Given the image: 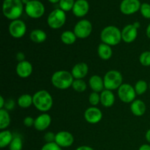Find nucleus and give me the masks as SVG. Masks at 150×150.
<instances>
[{
    "label": "nucleus",
    "instance_id": "nucleus-1",
    "mask_svg": "<svg viewBox=\"0 0 150 150\" xmlns=\"http://www.w3.org/2000/svg\"><path fill=\"white\" fill-rule=\"evenodd\" d=\"M23 4L21 0H4L2 13L4 17L11 21L17 20L23 13Z\"/></svg>",
    "mask_w": 150,
    "mask_h": 150
},
{
    "label": "nucleus",
    "instance_id": "nucleus-2",
    "mask_svg": "<svg viewBox=\"0 0 150 150\" xmlns=\"http://www.w3.org/2000/svg\"><path fill=\"white\" fill-rule=\"evenodd\" d=\"M54 100L51 94L46 90H39L33 95V105L38 111L46 113L51 109Z\"/></svg>",
    "mask_w": 150,
    "mask_h": 150
},
{
    "label": "nucleus",
    "instance_id": "nucleus-3",
    "mask_svg": "<svg viewBox=\"0 0 150 150\" xmlns=\"http://www.w3.org/2000/svg\"><path fill=\"white\" fill-rule=\"evenodd\" d=\"M51 81L54 87L64 90L72 86L74 78L67 70H58L52 75Z\"/></svg>",
    "mask_w": 150,
    "mask_h": 150
},
{
    "label": "nucleus",
    "instance_id": "nucleus-4",
    "mask_svg": "<svg viewBox=\"0 0 150 150\" xmlns=\"http://www.w3.org/2000/svg\"><path fill=\"white\" fill-rule=\"evenodd\" d=\"M100 40L102 42L110 46L117 45L122 40V32L115 26H108L104 28L100 33Z\"/></svg>",
    "mask_w": 150,
    "mask_h": 150
},
{
    "label": "nucleus",
    "instance_id": "nucleus-5",
    "mask_svg": "<svg viewBox=\"0 0 150 150\" xmlns=\"http://www.w3.org/2000/svg\"><path fill=\"white\" fill-rule=\"evenodd\" d=\"M103 81L105 89L115 90L118 89L123 83V76L118 70H111L105 73L103 77Z\"/></svg>",
    "mask_w": 150,
    "mask_h": 150
},
{
    "label": "nucleus",
    "instance_id": "nucleus-6",
    "mask_svg": "<svg viewBox=\"0 0 150 150\" xmlns=\"http://www.w3.org/2000/svg\"><path fill=\"white\" fill-rule=\"evenodd\" d=\"M66 22L65 12L57 8L49 13L47 18L48 26L53 29H58L62 27Z\"/></svg>",
    "mask_w": 150,
    "mask_h": 150
},
{
    "label": "nucleus",
    "instance_id": "nucleus-7",
    "mask_svg": "<svg viewBox=\"0 0 150 150\" xmlns=\"http://www.w3.org/2000/svg\"><path fill=\"white\" fill-rule=\"evenodd\" d=\"M24 10L29 17L38 19L42 17L45 13V6L39 0H30L25 5Z\"/></svg>",
    "mask_w": 150,
    "mask_h": 150
},
{
    "label": "nucleus",
    "instance_id": "nucleus-8",
    "mask_svg": "<svg viewBox=\"0 0 150 150\" xmlns=\"http://www.w3.org/2000/svg\"><path fill=\"white\" fill-rule=\"evenodd\" d=\"M117 94L120 100L125 103H130L134 101L137 95L134 87L129 83H122L117 89Z\"/></svg>",
    "mask_w": 150,
    "mask_h": 150
},
{
    "label": "nucleus",
    "instance_id": "nucleus-9",
    "mask_svg": "<svg viewBox=\"0 0 150 150\" xmlns=\"http://www.w3.org/2000/svg\"><path fill=\"white\" fill-rule=\"evenodd\" d=\"M92 32V24L89 21L86 19H82L79 21L74 26L73 32L77 38L85 39L90 36Z\"/></svg>",
    "mask_w": 150,
    "mask_h": 150
},
{
    "label": "nucleus",
    "instance_id": "nucleus-10",
    "mask_svg": "<svg viewBox=\"0 0 150 150\" xmlns=\"http://www.w3.org/2000/svg\"><path fill=\"white\" fill-rule=\"evenodd\" d=\"M9 33L13 38L18 39L23 38L26 32V23L20 19L12 21L8 27Z\"/></svg>",
    "mask_w": 150,
    "mask_h": 150
},
{
    "label": "nucleus",
    "instance_id": "nucleus-11",
    "mask_svg": "<svg viewBox=\"0 0 150 150\" xmlns=\"http://www.w3.org/2000/svg\"><path fill=\"white\" fill-rule=\"evenodd\" d=\"M139 0H122L120 4V11L124 15H133L137 13L141 8Z\"/></svg>",
    "mask_w": 150,
    "mask_h": 150
},
{
    "label": "nucleus",
    "instance_id": "nucleus-12",
    "mask_svg": "<svg viewBox=\"0 0 150 150\" xmlns=\"http://www.w3.org/2000/svg\"><path fill=\"white\" fill-rule=\"evenodd\" d=\"M55 143L60 147L67 148L73 145L74 142V137L73 134L68 131H59L56 133Z\"/></svg>",
    "mask_w": 150,
    "mask_h": 150
},
{
    "label": "nucleus",
    "instance_id": "nucleus-13",
    "mask_svg": "<svg viewBox=\"0 0 150 150\" xmlns=\"http://www.w3.org/2000/svg\"><path fill=\"white\" fill-rule=\"evenodd\" d=\"M103 118V113L96 106L88 108L84 112V119L89 124H98Z\"/></svg>",
    "mask_w": 150,
    "mask_h": 150
},
{
    "label": "nucleus",
    "instance_id": "nucleus-14",
    "mask_svg": "<svg viewBox=\"0 0 150 150\" xmlns=\"http://www.w3.org/2000/svg\"><path fill=\"white\" fill-rule=\"evenodd\" d=\"M122 32V39L126 43H131L134 42L138 36V29H136L134 25L127 24L123 28Z\"/></svg>",
    "mask_w": 150,
    "mask_h": 150
},
{
    "label": "nucleus",
    "instance_id": "nucleus-15",
    "mask_svg": "<svg viewBox=\"0 0 150 150\" xmlns=\"http://www.w3.org/2000/svg\"><path fill=\"white\" fill-rule=\"evenodd\" d=\"M51 117L47 113H42L35 119L34 127L38 131H44L50 126L51 123Z\"/></svg>",
    "mask_w": 150,
    "mask_h": 150
},
{
    "label": "nucleus",
    "instance_id": "nucleus-16",
    "mask_svg": "<svg viewBox=\"0 0 150 150\" xmlns=\"http://www.w3.org/2000/svg\"><path fill=\"white\" fill-rule=\"evenodd\" d=\"M89 10V4L86 0H76L72 10L73 15L78 18L86 16Z\"/></svg>",
    "mask_w": 150,
    "mask_h": 150
},
{
    "label": "nucleus",
    "instance_id": "nucleus-17",
    "mask_svg": "<svg viewBox=\"0 0 150 150\" xmlns=\"http://www.w3.org/2000/svg\"><path fill=\"white\" fill-rule=\"evenodd\" d=\"M33 67L29 62L24 60L18 63L16 71L18 76L22 79H26L32 75Z\"/></svg>",
    "mask_w": 150,
    "mask_h": 150
},
{
    "label": "nucleus",
    "instance_id": "nucleus-18",
    "mask_svg": "<svg viewBox=\"0 0 150 150\" xmlns=\"http://www.w3.org/2000/svg\"><path fill=\"white\" fill-rule=\"evenodd\" d=\"M89 73V67L85 62H79L72 68L71 73L74 79H83Z\"/></svg>",
    "mask_w": 150,
    "mask_h": 150
},
{
    "label": "nucleus",
    "instance_id": "nucleus-19",
    "mask_svg": "<svg viewBox=\"0 0 150 150\" xmlns=\"http://www.w3.org/2000/svg\"><path fill=\"white\" fill-rule=\"evenodd\" d=\"M89 85L93 92H98V93L102 92L105 88L103 79H102L98 75H94L91 76L89 80Z\"/></svg>",
    "mask_w": 150,
    "mask_h": 150
},
{
    "label": "nucleus",
    "instance_id": "nucleus-20",
    "mask_svg": "<svg viewBox=\"0 0 150 150\" xmlns=\"http://www.w3.org/2000/svg\"><path fill=\"white\" fill-rule=\"evenodd\" d=\"M115 103V95L112 91L104 89L100 92V103L105 108H110Z\"/></svg>",
    "mask_w": 150,
    "mask_h": 150
},
{
    "label": "nucleus",
    "instance_id": "nucleus-21",
    "mask_svg": "<svg viewBox=\"0 0 150 150\" xmlns=\"http://www.w3.org/2000/svg\"><path fill=\"white\" fill-rule=\"evenodd\" d=\"M130 111L133 115L136 117H142L146 111V104L142 100H135L130 104Z\"/></svg>",
    "mask_w": 150,
    "mask_h": 150
},
{
    "label": "nucleus",
    "instance_id": "nucleus-22",
    "mask_svg": "<svg viewBox=\"0 0 150 150\" xmlns=\"http://www.w3.org/2000/svg\"><path fill=\"white\" fill-rule=\"evenodd\" d=\"M98 54L101 59H110L111 58V57H112L113 54V51L112 48H111V46L102 42L98 47Z\"/></svg>",
    "mask_w": 150,
    "mask_h": 150
},
{
    "label": "nucleus",
    "instance_id": "nucleus-23",
    "mask_svg": "<svg viewBox=\"0 0 150 150\" xmlns=\"http://www.w3.org/2000/svg\"><path fill=\"white\" fill-rule=\"evenodd\" d=\"M30 40L35 43H42L47 39V34L43 30L40 29H34L29 35Z\"/></svg>",
    "mask_w": 150,
    "mask_h": 150
},
{
    "label": "nucleus",
    "instance_id": "nucleus-24",
    "mask_svg": "<svg viewBox=\"0 0 150 150\" xmlns=\"http://www.w3.org/2000/svg\"><path fill=\"white\" fill-rule=\"evenodd\" d=\"M13 133L8 130H3L0 132V147L1 149L9 146L13 141Z\"/></svg>",
    "mask_w": 150,
    "mask_h": 150
},
{
    "label": "nucleus",
    "instance_id": "nucleus-25",
    "mask_svg": "<svg viewBox=\"0 0 150 150\" xmlns=\"http://www.w3.org/2000/svg\"><path fill=\"white\" fill-rule=\"evenodd\" d=\"M10 116L8 111L5 108L0 109V129L1 130H6L10 124Z\"/></svg>",
    "mask_w": 150,
    "mask_h": 150
},
{
    "label": "nucleus",
    "instance_id": "nucleus-26",
    "mask_svg": "<svg viewBox=\"0 0 150 150\" xmlns=\"http://www.w3.org/2000/svg\"><path fill=\"white\" fill-rule=\"evenodd\" d=\"M18 105L22 108H27L33 105V96L29 94L21 95L18 99Z\"/></svg>",
    "mask_w": 150,
    "mask_h": 150
},
{
    "label": "nucleus",
    "instance_id": "nucleus-27",
    "mask_svg": "<svg viewBox=\"0 0 150 150\" xmlns=\"http://www.w3.org/2000/svg\"><path fill=\"white\" fill-rule=\"evenodd\" d=\"M77 37L72 31H64L61 35V40L65 45H72L75 43Z\"/></svg>",
    "mask_w": 150,
    "mask_h": 150
},
{
    "label": "nucleus",
    "instance_id": "nucleus-28",
    "mask_svg": "<svg viewBox=\"0 0 150 150\" xmlns=\"http://www.w3.org/2000/svg\"><path fill=\"white\" fill-rule=\"evenodd\" d=\"M148 88H149V86H148L146 81H145L144 80L138 81L134 86L136 95H142L143 94H144L146 92Z\"/></svg>",
    "mask_w": 150,
    "mask_h": 150
},
{
    "label": "nucleus",
    "instance_id": "nucleus-29",
    "mask_svg": "<svg viewBox=\"0 0 150 150\" xmlns=\"http://www.w3.org/2000/svg\"><path fill=\"white\" fill-rule=\"evenodd\" d=\"M72 88L77 92H83L87 88V84L83 79H74Z\"/></svg>",
    "mask_w": 150,
    "mask_h": 150
},
{
    "label": "nucleus",
    "instance_id": "nucleus-30",
    "mask_svg": "<svg viewBox=\"0 0 150 150\" xmlns=\"http://www.w3.org/2000/svg\"><path fill=\"white\" fill-rule=\"evenodd\" d=\"M23 149V140L20 136H15L13 141L9 145L10 150H22Z\"/></svg>",
    "mask_w": 150,
    "mask_h": 150
},
{
    "label": "nucleus",
    "instance_id": "nucleus-31",
    "mask_svg": "<svg viewBox=\"0 0 150 150\" xmlns=\"http://www.w3.org/2000/svg\"><path fill=\"white\" fill-rule=\"evenodd\" d=\"M75 0H60L59 2V8L64 12H68L73 10L74 6Z\"/></svg>",
    "mask_w": 150,
    "mask_h": 150
},
{
    "label": "nucleus",
    "instance_id": "nucleus-32",
    "mask_svg": "<svg viewBox=\"0 0 150 150\" xmlns=\"http://www.w3.org/2000/svg\"><path fill=\"white\" fill-rule=\"evenodd\" d=\"M139 62L142 65L145 67L150 66V51L142 52L139 57Z\"/></svg>",
    "mask_w": 150,
    "mask_h": 150
},
{
    "label": "nucleus",
    "instance_id": "nucleus-33",
    "mask_svg": "<svg viewBox=\"0 0 150 150\" xmlns=\"http://www.w3.org/2000/svg\"><path fill=\"white\" fill-rule=\"evenodd\" d=\"M89 102L92 106H96L100 103V94L98 92H92L89 95Z\"/></svg>",
    "mask_w": 150,
    "mask_h": 150
},
{
    "label": "nucleus",
    "instance_id": "nucleus-34",
    "mask_svg": "<svg viewBox=\"0 0 150 150\" xmlns=\"http://www.w3.org/2000/svg\"><path fill=\"white\" fill-rule=\"evenodd\" d=\"M141 13L142 16L145 18L150 19V4L148 3H143L142 4L140 8Z\"/></svg>",
    "mask_w": 150,
    "mask_h": 150
},
{
    "label": "nucleus",
    "instance_id": "nucleus-35",
    "mask_svg": "<svg viewBox=\"0 0 150 150\" xmlns=\"http://www.w3.org/2000/svg\"><path fill=\"white\" fill-rule=\"evenodd\" d=\"M41 150H62V148L60 147L55 142H51L45 143L41 148Z\"/></svg>",
    "mask_w": 150,
    "mask_h": 150
},
{
    "label": "nucleus",
    "instance_id": "nucleus-36",
    "mask_svg": "<svg viewBox=\"0 0 150 150\" xmlns=\"http://www.w3.org/2000/svg\"><path fill=\"white\" fill-rule=\"evenodd\" d=\"M56 134H54L52 132H48L44 136V139L46 142V143H51V142H55Z\"/></svg>",
    "mask_w": 150,
    "mask_h": 150
},
{
    "label": "nucleus",
    "instance_id": "nucleus-37",
    "mask_svg": "<svg viewBox=\"0 0 150 150\" xmlns=\"http://www.w3.org/2000/svg\"><path fill=\"white\" fill-rule=\"evenodd\" d=\"M23 124L26 127H32L35 125V119L32 117H26L23 120Z\"/></svg>",
    "mask_w": 150,
    "mask_h": 150
},
{
    "label": "nucleus",
    "instance_id": "nucleus-38",
    "mask_svg": "<svg viewBox=\"0 0 150 150\" xmlns=\"http://www.w3.org/2000/svg\"><path fill=\"white\" fill-rule=\"evenodd\" d=\"M15 106V102L13 100H6V103H5V105H4V108L6 110H7V111H9V110H12L13 109V108H14Z\"/></svg>",
    "mask_w": 150,
    "mask_h": 150
},
{
    "label": "nucleus",
    "instance_id": "nucleus-39",
    "mask_svg": "<svg viewBox=\"0 0 150 150\" xmlns=\"http://www.w3.org/2000/svg\"><path fill=\"white\" fill-rule=\"evenodd\" d=\"M25 59V55L22 52H18L16 54V59L18 61V62L22 61H24Z\"/></svg>",
    "mask_w": 150,
    "mask_h": 150
},
{
    "label": "nucleus",
    "instance_id": "nucleus-40",
    "mask_svg": "<svg viewBox=\"0 0 150 150\" xmlns=\"http://www.w3.org/2000/svg\"><path fill=\"white\" fill-rule=\"evenodd\" d=\"M76 150H94V149L89 146H86V145H83V146H79V147H78Z\"/></svg>",
    "mask_w": 150,
    "mask_h": 150
},
{
    "label": "nucleus",
    "instance_id": "nucleus-41",
    "mask_svg": "<svg viewBox=\"0 0 150 150\" xmlns=\"http://www.w3.org/2000/svg\"><path fill=\"white\" fill-rule=\"evenodd\" d=\"M5 103H6V100H4V98H3V96H0V109L4 108Z\"/></svg>",
    "mask_w": 150,
    "mask_h": 150
},
{
    "label": "nucleus",
    "instance_id": "nucleus-42",
    "mask_svg": "<svg viewBox=\"0 0 150 150\" xmlns=\"http://www.w3.org/2000/svg\"><path fill=\"white\" fill-rule=\"evenodd\" d=\"M139 150H150V145L149 144H143L139 147Z\"/></svg>",
    "mask_w": 150,
    "mask_h": 150
},
{
    "label": "nucleus",
    "instance_id": "nucleus-43",
    "mask_svg": "<svg viewBox=\"0 0 150 150\" xmlns=\"http://www.w3.org/2000/svg\"><path fill=\"white\" fill-rule=\"evenodd\" d=\"M145 137H146V141L150 144V129L146 131V135H145Z\"/></svg>",
    "mask_w": 150,
    "mask_h": 150
},
{
    "label": "nucleus",
    "instance_id": "nucleus-44",
    "mask_svg": "<svg viewBox=\"0 0 150 150\" xmlns=\"http://www.w3.org/2000/svg\"><path fill=\"white\" fill-rule=\"evenodd\" d=\"M146 36L148 37V38H149V39H150V23L149 25H148L147 28H146Z\"/></svg>",
    "mask_w": 150,
    "mask_h": 150
},
{
    "label": "nucleus",
    "instance_id": "nucleus-45",
    "mask_svg": "<svg viewBox=\"0 0 150 150\" xmlns=\"http://www.w3.org/2000/svg\"><path fill=\"white\" fill-rule=\"evenodd\" d=\"M133 24L134 25V26H135V27L136 28V29H139V28L141 27V23H139V21H136V22H134V23H133Z\"/></svg>",
    "mask_w": 150,
    "mask_h": 150
},
{
    "label": "nucleus",
    "instance_id": "nucleus-46",
    "mask_svg": "<svg viewBox=\"0 0 150 150\" xmlns=\"http://www.w3.org/2000/svg\"><path fill=\"white\" fill-rule=\"evenodd\" d=\"M49 2L52 3V4H57V3H59L60 1V0H48Z\"/></svg>",
    "mask_w": 150,
    "mask_h": 150
},
{
    "label": "nucleus",
    "instance_id": "nucleus-47",
    "mask_svg": "<svg viewBox=\"0 0 150 150\" xmlns=\"http://www.w3.org/2000/svg\"><path fill=\"white\" fill-rule=\"evenodd\" d=\"M21 1L23 2V4H25V5H26V4H28V3L30 1V0H21Z\"/></svg>",
    "mask_w": 150,
    "mask_h": 150
},
{
    "label": "nucleus",
    "instance_id": "nucleus-48",
    "mask_svg": "<svg viewBox=\"0 0 150 150\" xmlns=\"http://www.w3.org/2000/svg\"><path fill=\"white\" fill-rule=\"evenodd\" d=\"M149 89H150V83H149Z\"/></svg>",
    "mask_w": 150,
    "mask_h": 150
},
{
    "label": "nucleus",
    "instance_id": "nucleus-49",
    "mask_svg": "<svg viewBox=\"0 0 150 150\" xmlns=\"http://www.w3.org/2000/svg\"><path fill=\"white\" fill-rule=\"evenodd\" d=\"M149 49H150V46H149Z\"/></svg>",
    "mask_w": 150,
    "mask_h": 150
}]
</instances>
